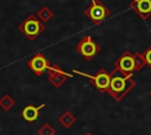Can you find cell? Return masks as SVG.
<instances>
[{
    "mask_svg": "<svg viewBox=\"0 0 151 135\" xmlns=\"http://www.w3.org/2000/svg\"><path fill=\"white\" fill-rule=\"evenodd\" d=\"M72 72L74 74H78V75L87 77L91 81L92 86L97 90H99L100 93H107V89H109V86H110V81H111V73H107L104 68H100L94 75H90V74L83 73V72L77 70V69H73Z\"/></svg>",
    "mask_w": 151,
    "mask_h": 135,
    "instance_id": "obj_3",
    "label": "cell"
},
{
    "mask_svg": "<svg viewBox=\"0 0 151 135\" xmlns=\"http://www.w3.org/2000/svg\"><path fill=\"white\" fill-rule=\"evenodd\" d=\"M54 134H55V129L47 122L44 123L38 130V135H54Z\"/></svg>",
    "mask_w": 151,
    "mask_h": 135,
    "instance_id": "obj_15",
    "label": "cell"
},
{
    "mask_svg": "<svg viewBox=\"0 0 151 135\" xmlns=\"http://www.w3.org/2000/svg\"><path fill=\"white\" fill-rule=\"evenodd\" d=\"M85 15L94 23L99 25L110 15V9L99 0H92L91 5L85 8Z\"/></svg>",
    "mask_w": 151,
    "mask_h": 135,
    "instance_id": "obj_4",
    "label": "cell"
},
{
    "mask_svg": "<svg viewBox=\"0 0 151 135\" xmlns=\"http://www.w3.org/2000/svg\"><path fill=\"white\" fill-rule=\"evenodd\" d=\"M143 56H144V60H145L146 65L151 68V47H149V48L146 49V52L143 54Z\"/></svg>",
    "mask_w": 151,
    "mask_h": 135,
    "instance_id": "obj_16",
    "label": "cell"
},
{
    "mask_svg": "<svg viewBox=\"0 0 151 135\" xmlns=\"http://www.w3.org/2000/svg\"><path fill=\"white\" fill-rule=\"evenodd\" d=\"M58 121H59V123H60L64 128L70 129V128L76 123L77 117H76V116H74L70 110H65V112L59 116Z\"/></svg>",
    "mask_w": 151,
    "mask_h": 135,
    "instance_id": "obj_11",
    "label": "cell"
},
{
    "mask_svg": "<svg viewBox=\"0 0 151 135\" xmlns=\"http://www.w3.org/2000/svg\"><path fill=\"white\" fill-rule=\"evenodd\" d=\"M44 107H45V103H42V104H40V106H38V107H35V106H33V104H28V106H26V107L22 109L21 116H22V119H24L25 121L32 123V122H34V121L38 120L39 114H40V110H41Z\"/></svg>",
    "mask_w": 151,
    "mask_h": 135,
    "instance_id": "obj_9",
    "label": "cell"
},
{
    "mask_svg": "<svg viewBox=\"0 0 151 135\" xmlns=\"http://www.w3.org/2000/svg\"><path fill=\"white\" fill-rule=\"evenodd\" d=\"M133 61H134V72L140 70L146 65V62L144 60V56L140 53H134L133 54Z\"/></svg>",
    "mask_w": 151,
    "mask_h": 135,
    "instance_id": "obj_14",
    "label": "cell"
},
{
    "mask_svg": "<svg viewBox=\"0 0 151 135\" xmlns=\"http://www.w3.org/2000/svg\"><path fill=\"white\" fill-rule=\"evenodd\" d=\"M131 7L143 18L146 19L151 14V0H136Z\"/></svg>",
    "mask_w": 151,
    "mask_h": 135,
    "instance_id": "obj_10",
    "label": "cell"
},
{
    "mask_svg": "<svg viewBox=\"0 0 151 135\" xmlns=\"http://www.w3.org/2000/svg\"><path fill=\"white\" fill-rule=\"evenodd\" d=\"M15 104V101L12 96H9L8 94H4L0 97V108L5 112H8L9 109H12Z\"/></svg>",
    "mask_w": 151,
    "mask_h": 135,
    "instance_id": "obj_12",
    "label": "cell"
},
{
    "mask_svg": "<svg viewBox=\"0 0 151 135\" xmlns=\"http://www.w3.org/2000/svg\"><path fill=\"white\" fill-rule=\"evenodd\" d=\"M136 86L132 76H124L116 69L111 72V81L107 89V93L116 100L122 101Z\"/></svg>",
    "mask_w": 151,
    "mask_h": 135,
    "instance_id": "obj_1",
    "label": "cell"
},
{
    "mask_svg": "<svg viewBox=\"0 0 151 135\" xmlns=\"http://www.w3.org/2000/svg\"><path fill=\"white\" fill-rule=\"evenodd\" d=\"M50 62H48V60L41 54V53H37V54H34L29 60H28V62H27V66L32 69V72L35 74V75H38V76H40V75H42L44 74V72L45 70H47V68L50 67Z\"/></svg>",
    "mask_w": 151,
    "mask_h": 135,
    "instance_id": "obj_8",
    "label": "cell"
},
{
    "mask_svg": "<svg viewBox=\"0 0 151 135\" xmlns=\"http://www.w3.org/2000/svg\"><path fill=\"white\" fill-rule=\"evenodd\" d=\"M73 75L66 73L64 69H61V67L57 63L54 65H50V67L47 68V79L48 81L52 83L53 87L59 88L61 87L67 79H72Z\"/></svg>",
    "mask_w": 151,
    "mask_h": 135,
    "instance_id": "obj_6",
    "label": "cell"
},
{
    "mask_svg": "<svg viewBox=\"0 0 151 135\" xmlns=\"http://www.w3.org/2000/svg\"><path fill=\"white\" fill-rule=\"evenodd\" d=\"M37 16H38L42 22H48V21L52 19V16H53V12H52L47 6H42V7L38 11Z\"/></svg>",
    "mask_w": 151,
    "mask_h": 135,
    "instance_id": "obj_13",
    "label": "cell"
},
{
    "mask_svg": "<svg viewBox=\"0 0 151 135\" xmlns=\"http://www.w3.org/2000/svg\"><path fill=\"white\" fill-rule=\"evenodd\" d=\"M116 70L119 72L124 76H132L134 72V61H133V54L130 52L123 53L114 62Z\"/></svg>",
    "mask_w": 151,
    "mask_h": 135,
    "instance_id": "obj_7",
    "label": "cell"
},
{
    "mask_svg": "<svg viewBox=\"0 0 151 135\" xmlns=\"http://www.w3.org/2000/svg\"><path fill=\"white\" fill-rule=\"evenodd\" d=\"M77 50L85 60L88 61L100 52V46L96 41H93V39L90 35H86L78 41Z\"/></svg>",
    "mask_w": 151,
    "mask_h": 135,
    "instance_id": "obj_5",
    "label": "cell"
},
{
    "mask_svg": "<svg viewBox=\"0 0 151 135\" xmlns=\"http://www.w3.org/2000/svg\"><path fill=\"white\" fill-rule=\"evenodd\" d=\"M18 29L29 40H35L45 29V22H42L37 14H29L19 26Z\"/></svg>",
    "mask_w": 151,
    "mask_h": 135,
    "instance_id": "obj_2",
    "label": "cell"
},
{
    "mask_svg": "<svg viewBox=\"0 0 151 135\" xmlns=\"http://www.w3.org/2000/svg\"><path fill=\"white\" fill-rule=\"evenodd\" d=\"M149 94H150V96H151V90H150V92H149Z\"/></svg>",
    "mask_w": 151,
    "mask_h": 135,
    "instance_id": "obj_18",
    "label": "cell"
},
{
    "mask_svg": "<svg viewBox=\"0 0 151 135\" xmlns=\"http://www.w3.org/2000/svg\"><path fill=\"white\" fill-rule=\"evenodd\" d=\"M84 135H93V134H92V133H90V131H87V133H85Z\"/></svg>",
    "mask_w": 151,
    "mask_h": 135,
    "instance_id": "obj_17",
    "label": "cell"
}]
</instances>
